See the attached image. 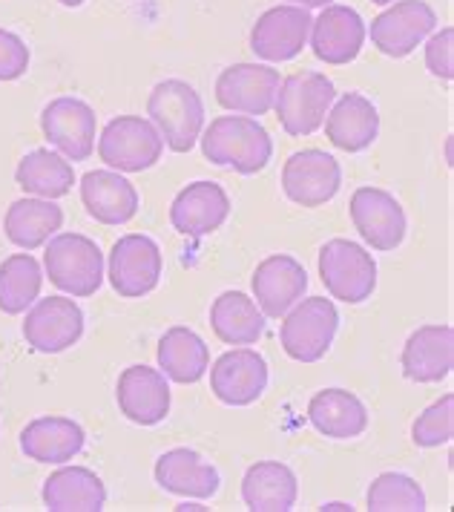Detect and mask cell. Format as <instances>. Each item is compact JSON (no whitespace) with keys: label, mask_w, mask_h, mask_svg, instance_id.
I'll return each instance as SVG.
<instances>
[{"label":"cell","mask_w":454,"mask_h":512,"mask_svg":"<svg viewBox=\"0 0 454 512\" xmlns=\"http://www.w3.org/2000/svg\"><path fill=\"white\" fill-rule=\"evenodd\" d=\"M210 328L227 346H253L265 334V314L242 291H225L210 305Z\"/></svg>","instance_id":"f546056e"},{"label":"cell","mask_w":454,"mask_h":512,"mask_svg":"<svg viewBox=\"0 0 454 512\" xmlns=\"http://www.w3.org/2000/svg\"><path fill=\"white\" fill-rule=\"evenodd\" d=\"M322 124H325L328 141L345 153H363L365 147H371L380 136V113L360 93L342 95L328 110V118Z\"/></svg>","instance_id":"cb8c5ba5"},{"label":"cell","mask_w":454,"mask_h":512,"mask_svg":"<svg viewBox=\"0 0 454 512\" xmlns=\"http://www.w3.org/2000/svg\"><path fill=\"white\" fill-rule=\"evenodd\" d=\"M44 271L32 254H15L0 262V311L15 317L41 297Z\"/></svg>","instance_id":"d6a6232c"},{"label":"cell","mask_w":454,"mask_h":512,"mask_svg":"<svg viewBox=\"0 0 454 512\" xmlns=\"http://www.w3.org/2000/svg\"><path fill=\"white\" fill-rule=\"evenodd\" d=\"M147 116L173 153H190L205 130L202 95L182 78H167L153 87L147 101Z\"/></svg>","instance_id":"7a4b0ae2"},{"label":"cell","mask_w":454,"mask_h":512,"mask_svg":"<svg viewBox=\"0 0 454 512\" xmlns=\"http://www.w3.org/2000/svg\"><path fill=\"white\" fill-rule=\"evenodd\" d=\"M29 70V47L9 29H0V81H18Z\"/></svg>","instance_id":"d590c367"},{"label":"cell","mask_w":454,"mask_h":512,"mask_svg":"<svg viewBox=\"0 0 454 512\" xmlns=\"http://www.w3.org/2000/svg\"><path fill=\"white\" fill-rule=\"evenodd\" d=\"M311 24L314 18L305 6H294V3L273 6L250 29V49L256 58L271 64L291 61L308 44Z\"/></svg>","instance_id":"8fae6325"},{"label":"cell","mask_w":454,"mask_h":512,"mask_svg":"<svg viewBox=\"0 0 454 512\" xmlns=\"http://www.w3.org/2000/svg\"><path fill=\"white\" fill-rule=\"evenodd\" d=\"M95 127L98 118L87 101L61 95L49 101L41 113V130L52 147L61 150L69 162H87L95 150Z\"/></svg>","instance_id":"30bf717a"},{"label":"cell","mask_w":454,"mask_h":512,"mask_svg":"<svg viewBox=\"0 0 454 512\" xmlns=\"http://www.w3.org/2000/svg\"><path fill=\"white\" fill-rule=\"evenodd\" d=\"M15 182L29 196L61 199L75 185V170H72L69 159H64L61 153L38 147V150L26 153L21 159L18 170H15Z\"/></svg>","instance_id":"1f68e13d"},{"label":"cell","mask_w":454,"mask_h":512,"mask_svg":"<svg viewBox=\"0 0 454 512\" xmlns=\"http://www.w3.org/2000/svg\"><path fill=\"white\" fill-rule=\"evenodd\" d=\"M268 389V363L259 351H225L210 369V392L225 406H250Z\"/></svg>","instance_id":"9a60e30c"},{"label":"cell","mask_w":454,"mask_h":512,"mask_svg":"<svg viewBox=\"0 0 454 512\" xmlns=\"http://www.w3.org/2000/svg\"><path fill=\"white\" fill-rule=\"evenodd\" d=\"M426 67L432 75L452 81L454 78V29L446 26L437 35H432V41L426 44Z\"/></svg>","instance_id":"8d00e7d4"},{"label":"cell","mask_w":454,"mask_h":512,"mask_svg":"<svg viewBox=\"0 0 454 512\" xmlns=\"http://www.w3.org/2000/svg\"><path fill=\"white\" fill-rule=\"evenodd\" d=\"M434 26L437 15L426 0H400L380 12L365 35H371V44L388 58H406L432 35Z\"/></svg>","instance_id":"9c48e42d"},{"label":"cell","mask_w":454,"mask_h":512,"mask_svg":"<svg viewBox=\"0 0 454 512\" xmlns=\"http://www.w3.org/2000/svg\"><path fill=\"white\" fill-rule=\"evenodd\" d=\"M365 44V21L357 9L328 3L311 24V49L319 61L342 67L351 64Z\"/></svg>","instance_id":"ac0fdd59"},{"label":"cell","mask_w":454,"mask_h":512,"mask_svg":"<svg viewBox=\"0 0 454 512\" xmlns=\"http://www.w3.org/2000/svg\"><path fill=\"white\" fill-rule=\"evenodd\" d=\"M365 504L371 512H423L426 492L403 472H383L371 481Z\"/></svg>","instance_id":"836d02e7"},{"label":"cell","mask_w":454,"mask_h":512,"mask_svg":"<svg viewBox=\"0 0 454 512\" xmlns=\"http://www.w3.org/2000/svg\"><path fill=\"white\" fill-rule=\"evenodd\" d=\"M44 268L49 282L69 297H92L104 282V254L84 233H55L46 242Z\"/></svg>","instance_id":"3957f363"},{"label":"cell","mask_w":454,"mask_h":512,"mask_svg":"<svg viewBox=\"0 0 454 512\" xmlns=\"http://www.w3.org/2000/svg\"><path fill=\"white\" fill-rule=\"evenodd\" d=\"M159 245L144 233L121 236L110 251V285L124 300H141L159 288L161 280Z\"/></svg>","instance_id":"ba28073f"},{"label":"cell","mask_w":454,"mask_h":512,"mask_svg":"<svg viewBox=\"0 0 454 512\" xmlns=\"http://www.w3.org/2000/svg\"><path fill=\"white\" fill-rule=\"evenodd\" d=\"M164 139L150 118L118 116L113 118L98 139V156L118 173H141L159 164Z\"/></svg>","instance_id":"52a82bcc"},{"label":"cell","mask_w":454,"mask_h":512,"mask_svg":"<svg viewBox=\"0 0 454 512\" xmlns=\"http://www.w3.org/2000/svg\"><path fill=\"white\" fill-rule=\"evenodd\" d=\"M296 475L279 461H259L245 472L242 501L253 512H291L296 504Z\"/></svg>","instance_id":"f1b7e54d"},{"label":"cell","mask_w":454,"mask_h":512,"mask_svg":"<svg viewBox=\"0 0 454 512\" xmlns=\"http://www.w3.org/2000/svg\"><path fill=\"white\" fill-rule=\"evenodd\" d=\"M371 3H377V6H388V3H394V0H371Z\"/></svg>","instance_id":"ab89813d"},{"label":"cell","mask_w":454,"mask_h":512,"mask_svg":"<svg viewBox=\"0 0 454 512\" xmlns=\"http://www.w3.org/2000/svg\"><path fill=\"white\" fill-rule=\"evenodd\" d=\"M308 420L331 441H351L368 429V409L360 397L345 389H322L308 403Z\"/></svg>","instance_id":"4316f807"},{"label":"cell","mask_w":454,"mask_h":512,"mask_svg":"<svg viewBox=\"0 0 454 512\" xmlns=\"http://www.w3.org/2000/svg\"><path fill=\"white\" fill-rule=\"evenodd\" d=\"M403 374L414 383H440L452 374L454 328L446 323L420 326L403 346Z\"/></svg>","instance_id":"ffe728a7"},{"label":"cell","mask_w":454,"mask_h":512,"mask_svg":"<svg viewBox=\"0 0 454 512\" xmlns=\"http://www.w3.org/2000/svg\"><path fill=\"white\" fill-rule=\"evenodd\" d=\"M340 328L337 305L325 297H308L285 314V323L279 328V340L285 354L296 363H317L322 360Z\"/></svg>","instance_id":"8992f818"},{"label":"cell","mask_w":454,"mask_h":512,"mask_svg":"<svg viewBox=\"0 0 454 512\" xmlns=\"http://www.w3.org/2000/svg\"><path fill=\"white\" fill-rule=\"evenodd\" d=\"M454 435V395H443L414 420L411 441L423 449H434L452 441Z\"/></svg>","instance_id":"e575fe53"},{"label":"cell","mask_w":454,"mask_h":512,"mask_svg":"<svg viewBox=\"0 0 454 512\" xmlns=\"http://www.w3.org/2000/svg\"><path fill=\"white\" fill-rule=\"evenodd\" d=\"M250 285H253V297H256L259 311L271 320H279L308 291V274H305L302 262H296L294 256L273 254L256 265Z\"/></svg>","instance_id":"2e32d148"},{"label":"cell","mask_w":454,"mask_h":512,"mask_svg":"<svg viewBox=\"0 0 454 512\" xmlns=\"http://www.w3.org/2000/svg\"><path fill=\"white\" fill-rule=\"evenodd\" d=\"M118 409L136 426H156L170 415V386L159 369L150 366H130L118 377L115 386Z\"/></svg>","instance_id":"d6986e66"},{"label":"cell","mask_w":454,"mask_h":512,"mask_svg":"<svg viewBox=\"0 0 454 512\" xmlns=\"http://www.w3.org/2000/svg\"><path fill=\"white\" fill-rule=\"evenodd\" d=\"M44 504L49 512H101L107 487L87 466H61L44 481Z\"/></svg>","instance_id":"484cf974"},{"label":"cell","mask_w":454,"mask_h":512,"mask_svg":"<svg viewBox=\"0 0 454 512\" xmlns=\"http://www.w3.org/2000/svg\"><path fill=\"white\" fill-rule=\"evenodd\" d=\"M84 334V311L67 297H46L35 300L26 320L23 337L41 354H61L75 346Z\"/></svg>","instance_id":"5bb4252c"},{"label":"cell","mask_w":454,"mask_h":512,"mask_svg":"<svg viewBox=\"0 0 454 512\" xmlns=\"http://www.w3.org/2000/svg\"><path fill=\"white\" fill-rule=\"evenodd\" d=\"M159 366L173 383H199L210 369V349L193 328L173 326L159 340Z\"/></svg>","instance_id":"4dcf8cb0"},{"label":"cell","mask_w":454,"mask_h":512,"mask_svg":"<svg viewBox=\"0 0 454 512\" xmlns=\"http://www.w3.org/2000/svg\"><path fill=\"white\" fill-rule=\"evenodd\" d=\"M61 225H64V210L55 205V199H38V196L12 202L3 216L6 239L23 251H35L46 245L61 231Z\"/></svg>","instance_id":"83f0119b"},{"label":"cell","mask_w":454,"mask_h":512,"mask_svg":"<svg viewBox=\"0 0 454 512\" xmlns=\"http://www.w3.org/2000/svg\"><path fill=\"white\" fill-rule=\"evenodd\" d=\"M294 6H305V9H317V6H328L331 0H288Z\"/></svg>","instance_id":"74e56055"},{"label":"cell","mask_w":454,"mask_h":512,"mask_svg":"<svg viewBox=\"0 0 454 512\" xmlns=\"http://www.w3.org/2000/svg\"><path fill=\"white\" fill-rule=\"evenodd\" d=\"M156 484L170 495L205 501L222 487V475L213 464L187 446L170 449L156 461Z\"/></svg>","instance_id":"7402d4cb"},{"label":"cell","mask_w":454,"mask_h":512,"mask_svg":"<svg viewBox=\"0 0 454 512\" xmlns=\"http://www.w3.org/2000/svg\"><path fill=\"white\" fill-rule=\"evenodd\" d=\"M319 280L345 305L365 303L377 288V262L351 239H331L319 251Z\"/></svg>","instance_id":"5b68a950"},{"label":"cell","mask_w":454,"mask_h":512,"mask_svg":"<svg viewBox=\"0 0 454 512\" xmlns=\"http://www.w3.org/2000/svg\"><path fill=\"white\" fill-rule=\"evenodd\" d=\"M199 139L207 162L233 167L242 176L262 173L273 156L271 133L250 116L216 118Z\"/></svg>","instance_id":"6da1fadb"},{"label":"cell","mask_w":454,"mask_h":512,"mask_svg":"<svg viewBox=\"0 0 454 512\" xmlns=\"http://www.w3.org/2000/svg\"><path fill=\"white\" fill-rule=\"evenodd\" d=\"M279 72L265 64H233L216 81V101L230 113L265 116L273 110Z\"/></svg>","instance_id":"e0dca14e"},{"label":"cell","mask_w":454,"mask_h":512,"mask_svg":"<svg viewBox=\"0 0 454 512\" xmlns=\"http://www.w3.org/2000/svg\"><path fill=\"white\" fill-rule=\"evenodd\" d=\"M351 222L374 251H394L403 245L409 222L403 205L380 187H360L351 196Z\"/></svg>","instance_id":"4fadbf2b"},{"label":"cell","mask_w":454,"mask_h":512,"mask_svg":"<svg viewBox=\"0 0 454 512\" xmlns=\"http://www.w3.org/2000/svg\"><path fill=\"white\" fill-rule=\"evenodd\" d=\"M342 187L340 162L325 150H299L282 167V190L302 208L331 202Z\"/></svg>","instance_id":"7c38bea8"},{"label":"cell","mask_w":454,"mask_h":512,"mask_svg":"<svg viewBox=\"0 0 454 512\" xmlns=\"http://www.w3.org/2000/svg\"><path fill=\"white\" fill-rule=\"evenodd\" d=\"M81 202L101 225H127L138 213V190L118 170H90L81 179Z\"/></svg>","instance_id":"603a6c76"},{"label":"cell","mask_w":454,"mask_h":512,"mask_svg":"<svg viewBox=\"0 0 454 512\" xmlns=\"http://www.w3.org/2000/svg\"><path fill=\"white\" fill-rule=\"evenodd\" d=\"M87 443L84 429L72 418L46 415L26 423L21 432V449L38 464H67Z\"/></svg>","instance_id":"d4e9b609"},{"label":"cell","mask_w":454,"mask_h":512,"mask_svg":"<svg viewBox=\"0 0 454 512\" xmlns=\"http://www.w3.org/2000/svg\"><path fill=\"white\" fill-rule=\"evenodd\" d=\"M58 3H61V6H69V9H78L84 0H58Z\"/></svg>","instance_id":"f35d334b"},{"label":"cell","mask_w":454,"mask_h":512,"mask_svg":"<svg viewBox=\"0 0 454 512\" xmlns=\"http://www.w3.org/2000/svg\"><path fill=\"white\" fill-rule=\"evenodd\" d=\"M230 216V199L225 187L216 182H193L173 199L170 222L182 236H207L216 233Z\"/></svg>","instance_id":"44dd1931"},{"label":"cell","mask_w":454,"mask_h":512,"mask_svg":"<svg viewBox=\"0 0 454 512\" xmlns=\"http://www.w3.org/2000/svg\"><path fill=\"white\" fill-rule=\"evenodd\" d=\"M337 98V87L322 72H294L279 81L273 110L288 136H311L322 127L331 104Z\"/></svg>","instance_id":"277c9868"}]
</instances>
